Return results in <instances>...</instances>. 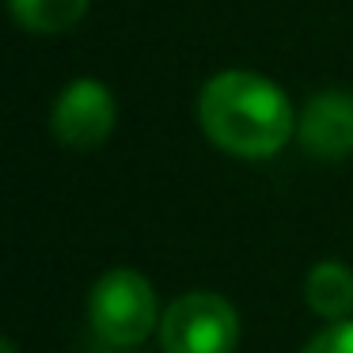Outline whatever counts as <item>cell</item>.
Here are the masks:
<instances>
[{
	"instance_id": "obj_1",
	"label": "cell",
	"mask_w": 353,
	"mask_h": 353,
	"mask_svg": "<svg viewBox=\"0 0 353 353\" xmlns=\"http://www.w3.org/2000/svg\"><path fill=\"white\" fill-rule=\"evenodd\" d=\"M201 133L236 160H270L296 137V110L262 72L224 69L198 95Z\"/></svg>"
},
{
	"instance_id": "obj_2",
	"label": "cell",
	"mask_w": 353,
	"mask_h": 353,
	"mask_svg": "<svg viewBox=\"0 0 353 353\" xmlns=\"http://www.w3.org/2000/svg\"><path fill=\"white\" fill-rule=\"evenodd\" d=\"M156 289L137 270H107L88 292V323L95 338L114 350H133L160 330Z\"/></svg>"
},
{
	"instance_id": "obj_3",
	"label": "cell",
	"mask_w": 353,
	"mask_h": 353,
	"mask_svg": "<svg viewBox=\"0 0 353 353\" xmlns=\"http://www.w3.org/2000/svg\"><path fill=\"white\" fill-rule=\"evenodd\" d=\"M239 334L243 327L232 300L209 289L175 296L160 319L163 353H236Z\"/></svg>"
},
{
	"instance_id": "obj_4",
	"label": "cell",
	"mask_w": 353,
	"mask_h": 353,
	"mask_svg": "<svg viewBox=\"0 0 353 353\" xmlns=\"http://www.w3.org/2000/svg\"><path fill=\"white\" fill-rule=\"evenodd\" d=\"M118 122V103L103 80L80 77L54 99L50 110V130L54 141L72 152H92L114 133Z\"/></svg>"
},
{
	"instance_id": "obj_5",
	"label": "cell",
	"mask_w": 353,
	"mask_h": 353,
	"mask_svg": "<svg viewBox=\"0 0 353 353\" xmlns=\"http://www.w3.org/2000/svg\"><path fill=\"white\" fill-rule=\"evenodd\" d=\"M296 141L315 160H345L353 156V95L315 92L296 114Z\"/></svg>"
},
{
	"instance_id": "obj_6",
	"label": "cell",
	"mask_w": 353,
	"mask_h": 353,
	"mask_svg": "<svg viewBox=\"0 0 353 353\" xmlns=\"http://www.w3.org/2000/svg\"><path fill=\"white\" fill-rule=\"evenodd\" d=\"M304 300L327 323L353 319V270L338 259L315 262L304 277Z\"/></svg>"
},
{
	"instance_id": "obj_7",
	"label": "cell",
	"mask_w": 353,
	"mask_h": 353,
	"mask_svg": "<svg viewBox=\"0 0 353 353\" xmlns=\"http://www.w3.org/2000/svg\"><path fill=\"white\" fill-rule=\"evenodd\" d=\"M12 19L31 34H65L88 16L92 0H8Z\"/></svg>"
},
{
	"instance_id": "obj_8",
	"label": "cell",
	"mask_w": 353,
	"mask_h": 353,
	"mask_svg": "<svg viewBox=\"0 0 353 353\" xmlns=\"http://www.w3.org/2000/svg\"><path fill=\"white\" fill-rule=\"evenodd\" d=\"M300 353H353V319L327 323Z\"/></svg>"
}]
</instances>
